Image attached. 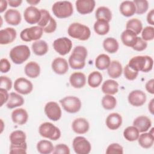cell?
Returning a JSON list of instances; mask_svg holds the SVG:
<instances>
[{"label":"cell","instance_id":"4","mask_svg":"<svg viewBox=\"0 0 154 154\" xmlns=\"http://www.w3.org/2000/svg\"><path fill=\"white\" fill-rule=\"evenodd\" d=\"M10 57L12 61L16 64H21L26 61L31 55L28 46L22 45L13 48L10 52Z\"/></svg>","mask_w":154,"mask_h":154},{"label":"cell","instance_id":"12","mask_svg":"<svg viewBox=\"0 0 154 154\" xmlns=\"http://www.w3.org/2000/svg\"><path fill=\"white\" fill-rule=\"evenodd\" d=\"M45 112L51 120L58 121L61 117V109L55 102H49L45 106Z\"/></svg>","mask_w":154,"mask_h":154},{"label":"cell","instance_id":"49","mask_svg":"<svg viewBox=\"0 0 154 154\" xmlns=\"http://www.w3.org/2000/svg\"><path fill=\"white\" fill-rule=\"evenodd\" d=\"M54 154H69L70 149L65 144H59L57 145L53 151Z\"/></svg>","mask_w":154,"mask_h":154},{"label":"cell","instance_id":"44","mask_svg":"<svg viewBox=\"0 0 154 154\" xmlns=\"http://www.w3.org/2000/svg\"><path fill=\"white\" fill-rule=\"evenodd\" d=\"M142 38L145 41L152 40L154 38V28L153 26H146L141 33Z\"/></svg>","mask_w":154,"mask_h":154},{"label":"cell","instance_id":"57","mask_svg":"<svg viewBox=\"0 0 154 154\" xmlns=\"http://www.w3.org/2000/svg\"><path fill=\"white\" fill-rule=\"evenodd\" d=\"M149 110L150 112L152 114H153V111H154V99H152L150 102L149 103V106H148Z\"/></svg>","mask_w":154,"mask_h":154},{"label":"cell","instance_id":"17","mask_svg":"<svg viewBox=\"0 0 154 154\" xmlns=\"http://www.w3.org/2000/svg\"><path fill=\"white\" fill-rule=\"evenodd\" d=\"M16 31L13 28L8 27L0 31L1 45H7L12 43L16 38Z\"/></svg>","mask_w":154,"mask_h":154},{"label":"cell","instance_id":"19","mask_svg":"<svg viewBox=\"0 0 154 154\" xmlns=\"http://www.w3.org/2000/svg\"><path fill=\"white\" fill-rule=\"evenodd\" d=\"M89 123L84 118H78L73 120L72 128L73 131L78 134H84L89 129Z\"/></svg>","mask_w":154,"mask_h":154},{"label":"cell","instance_id":"55","mask_svg":"<svg viewBox=\"0 0 154 154\" xmlns=\"http://www.w3.org/2000/svg\"><path fill=\"white\" fill-rule=\"evenodd\" d=\"M22 2V0H9L8 1V4L13 7H17L19 6Z\"/></svg>","mask_w":154,"mask_h":154},{"label":"cell","instance_id":"11","mask_svg":"<svg viewBox=\"0 0 154 154\" xmlns=\"http://www.w3.org/2000/svg\"><path fill=\"white\" fill-rule=\"evenodd\" d=\"M53 47L55 51L60 55H65L71 51L72 43L67 37H60L54 40Z\"/></svg>","mask_w":154,"mask_h":154},{"label":"cell","instance_id":"21","mask_svg":"<svg viewBox=\"0 0 154 154\" xmlns=\"http://www.w3.org/2000/svg\"><path fill=\"white\" fill-rule=\"evenodd\" d=\"M69 81L70 85L73 87L75 88H80L85 85L86 83V76L81 72H74L71 74Z\"/></svg>","mask_w":154,"mask_h":154},{"label":"cell","instance_id":"24","mask_svg":"<svg viewBox=\"0 0 154 154\" xmlns=\"http://www.w3.org/2000/svg\"><path fill=\"white\" fill-rule=\"evenodd\" d=\"M11 119L14 123L22 125L26 123L28 119V114L25 109L17 108L12 112Z\"/></svg>","mask_w":154,"mask_h":154},{"label":"cell","instance_id":"43","mask_svg":"<svg viewBox=\"0 0 154 154\" xmlns=\"http://www.w3.org/2000/svg\"><path fill=\"white\" fill-rule=\"evenodd\" d=\"M134 3L135 5L136 11L138 14H142L146 13L149 8V3L146 0H134Z\"/></svg>","mask_w":154,"mask_h":154},{"label":"cell","instance_id":"34","mask_svg":"<svg viewBox=\"0 0 154 154\" xmlns=\"http://www.w3.org/2000/svg\"><path fill=\"white\" fill-rule=\"evenodd\" d=\"M9 138L11 144L14 145H20L26 143V135L24 132L20 130H16L11 132Z\"/></svg>","mask_w":154,"mask_h":154},{"label":"cell","instance_id":"46","mask_svg":"<svg viewBox=\"0 0 154 154\" xmlns=\"http://www.w3.org/2000/svg\"><path fill=\"white\" fill-rule=\"evenodd\" d=\"M27 145L26 143H25L20 145H14L11 144L10 147V153H26Z\"/></svg>","mask_w":154,"mask_h":154},{"label":"cell","instance_id":"42","mask_svg":"<svg viewBox=\"0 0 154 154\" xmlns=\"http://www.w3.org/2000/svg\"><path fill=\"white\" fill-rule=\"evenodd\" d=\"M116 99L110 94H106L102 99V106L107 110L114 109L116 106Z\"/></svg>","mask_w":154,"mask_h":154},{"label":"cell","instance_id":"2","mask_svg":"<svg viewBox=\"0 0 154 154\" xmlns=\"http://www.w3.org/2000/svg\"><path fill=\"white\" fill-rule=\"evenodd\" d=\"M153 60L148 55L135 56L129 61L128 66L133 70L139 72H148L152 69Z\"/></svg>","mask_w":154,"mask_h":154},{"label":"cell","instance_id":"31","mask_svg":"<svg viewBox=\"0 0 154 154\" xmlns=\"http://www.w3.org/2000/svg\"><path fill=\"white\" fill-rule=\"evenodd\" d=\"M32 49L35 55L42 56L48 52V45L45 41L43 40H38L32 43Z\"/></svg>","mask_w":154,"mask_h":154},{"label":"cell","instance_id":"40","mask_svg":"<svg viewBox=\"0 0 154 154\" xmlns=\"http://www.w3.org/2000/svg\"><path fill=\"white\" fill-rule=\"evenodd\" d=\"M127 29H130L135 33L136 35L139 34L143 29V25L141 20L138 19L133 18L129 20L126 25Z\"/></svg>","mask_w":154,"mask_h":154},{"label":"cell","instance_id":"51","mask_svg":"<svg viewBox=\"0 0 154 154\" xmlns=\"http://www.w3.org/2000/svg\"><path fill=\"white\" fill-rule=\"evenodd\" d=\"M11 64L6 58H2L0 61V70L2 73H7L10 70Z\"/></svg>","mask_w":154,"mask_h":154},{"label":"cell","instance_id":"27","mask_svg":"<svg viewBox=\"0 0 154 154\" xmlns=\"http://www.w3.org/2000/svg\"><path fill=\"white\" fill-rule=\"evenodd\" d=\"M120 11L122 15L126 17L133 16L136 11L135 5L133 1H125L120 5Z\"/></svg>","mask_w":154,"mask_h":154},{"label":"cell","instance_id":"15","mask_svg":"<svg viewBox=\"0 0 154 154\" xmlns=\"http://www.w3.org/2000/svg\"><path fill=\"white\" fill-rule=\"evenodd\" d=\"M128 101L134 106H140L146 102V95L143 91L135 90L129 94Z\"/></svg>","mask_w":154,"mask_h":154},{"label":"cell","instance_id":"7","mask_svg":"<svg viewBox=\"0 0 154 154\" xmlns=\"http://www.w3.org/2000/svg\"><path fill=\"white\" fill-rule=\"evenodd\" d=\"M38 132L42 137L52 140H57L61 136V132L58 128L50 122H45L40 125Z\"/></svg>","mask_w":154,"mask_h":154},{"label":"cell","instance_id":"29","mask_svg":"<svg viewBox=\"0 0 154 154\" xmlns=\"http://www.w3.org/2000/svg\"><path fill=\"white\" fill-rule=\"evenodd\" d=\"M119 84L114 80L108 79L105 81L102 86V91L106 94L113 95L118 92Z\"/></svg>","mask_w":154,"mask_h":154},{"label":"cell","instance_id":"25","mask_svg":"<svg viewBox=\"0 0 154 154\" xmlns=\"http://www.w3.org/2000/svg\"><path fill=\"white\" fill-rule=\"evenodd\" d=\"M153 128H152L151 131L149 133H144L139 135L138 138L140 146L144 149H149L151 147L154 142Z\"/></svg>","mask_w":154,"mask_h":154},{"label":"cell","instance_id":"58","mask_svg":"<svg viewBox=\"0 0 154 154\" xmlns=\"http://www.w3.org/2000/svg\"><path fill=\"white\" fill-rule=\"evenodd\" d=\"M26 2H27L28 4H31V5H36L37 4H38V3L40 2V1H39V0H29V1L27 0Z\"/></svg>","mask_w":154,"mask_h":154},{"label":"cell","instance_id":"5","mask_svg":"<svg viewBox=\"0 0 154 154\" xmlns=\"http://www.w3.org/2000/svg\"><path fill=\"white\" fill-rule=\"evenodd\" d=\"M52 10L54 14L57 17L60 19L69 17L73 12L72 3L67 1H57L55 2L52 7Z\"/></svg>","mask_w":154,"mask_h":154},{"label":"cell","instance_id":"3","mask_svg":"<svg viewBox=\"0 0 154 154\" xmlns=\"http://www.w3.org/2000/svg\"><path fill=\"white\" fill-rule=\"evenodd\" d=\"M67 32L71 37L82 41L88 40L91 35L90 29L87 26L77 22L70 24Z\"/></svg>","mask_w":154,"mask_h":154},{"label":"cell","instance_id":"56","mask_svg":"<svg viewBox=\"0 0 154 154\" xmlns=\"http://www.w3.org/2000/svg\"><path fill=\"white\" fill-rule=\"evenodd\" d=\"M7 7V1L1 0L0 1V13H2Z\"/></svg>","mask_w":154,"mask_h":154},{"label":"cell","instance_id":"52","mask_svg":"<svg viewBox=\"0 0 154 154\" xmlns=\"http://www.w3.org/2000/svg\"><path fill=\"white\" fill-rule=\"evenodd\" d=\"M9 99V94L7 92V90L4 88H0V101H1V106L3 105L6 102L8 101Z\"/></svg>","mask_w":154,"mask_h":154},{"label":"cell","instance_id":"39","mask_svg":"<svg viewBox=\"0 0 154 154\" xmlns=\"http://www.w3.org/2000/svg\"><path fill=\"white\" fill-rule=\"evenodd\" d=\"M95 16L97 20L103 19L109 22L112 19V13L108 7H100L97 8Z\"/></svg>","mask_w":154,"mask_h":154},{"label":"cell","instance_id":"1","mask_svg":"<svg viewBox=\"0 0 154 154\" xmlns=\"http://www.w3.org/2000/svg\"><path fill=\"white\" fill-rule=\"evenodd\" d=\"M87 57V50L84 46H76L69 58L70 66L73 69H82L85 66Z\"/></svg>","mask_w":154,"mask_h":154},{"label":"cell","instance_id":"48","mask_svg":"<svg viewBox=\"0 0 154 154\" xmlns=\"http://www.w3.org/2000/svg\"><path fill=\"white\" fill-rule=\"evenodd\" d=\"M12 81L10 78L7 76H1L0 78V87L8 91L11 88Z\"/></svg>","mask_w":154,"mask_h":154},{"label":"cell","instance_id":"28","mask_svg":"<svg viewBox=\"0 0 154 154\" xmlns=\"http://www.w3.org/2000/svg\"><path fill=\"white\" fill-rule=\"evenodd\" d=\"M25 73L31 78H35L40 73V66L35 61H30L25 66Z\"/></svg>","mask_w":154,"mask_h":154},{"label":"cell","instance_id":"33","mask_svg":"<svg viewBox=\"0 0 154 154\" xmlns=\"http://www.w3.org/2000/svg\"><path fill=\"white\" fill-rule=\"evenodd\" d=\"M94 30L98 35H105L109 31V22L103 19L97 20L94 24Z\"/></svg>","mask_w":154,"mask_h":154},{"label":"cell","instance_id":"35","mask_svg":"<svg viewBox=\"0 0 154 154\" xmlns=\"http://www.w3.org/2000/svg\"><path fill=\"white\" fill-rule=\"evenodd\" d=\"M103 46L106 52L110 54H113L117 51L119 45L116 38L113 37H108L103 40Z\"/></svg>","mask_w":154,"mask_h":154},{"label":"cell","instance_id":"8","mask_svg":"<svg viewBox=\"0 0 154 154\" xmlns=\"http://www.w3.org/2000/svg\"><path fill=\"white\" fill-rule=\"evenodd\" d=\"M60 102L64 109L69 113H76L81 108L80 99L75 96H67L60 100Z\"/></svg>","mask_w":154,"mask_h":154},{"label":"cell","instance_id":"54","mask_svg":"<svg viewBox=\"0 0 154 154\" xmlns=\"http://www.w3.org/2000/svg\"><path fill=\"white\" fill-rule=\"evenodd\" d=\"M147 22L152 25H154V10L152 9L147 15Z\"/></svg>","mask_w":154,"mask_h":154},{"label":"cell","instance_id":"18","mask_svg":"<svg viewBox=\"0 0 154 154\" xmlns=\"http://www.w3.org/2000/svg\"><path fill=\"white\" fill-rule=\"evenodd\" d=\"M51 66L54 72L58 75L65 74L69 69L67 61L64 58L61 57L55 58L52 63Z\"/></svg>","mask_w":154,"mask_h":154},{"label":"cell","instance_id":"10","mask_svg":"<svg viewBox=\"0 0 154 154\" xmlns=\"http://www.w3.org/2000/svg\"><path fill=\"white\" fill-rule=\"evenodd\" d=\"M73 148L77 154H88L91 151L90 142L83 137H76L73 141Z\"/></svg>","mask_w":154,"mask_h":154},{"label":"cell","instance_id":"22","mask_svg":"<svg viewBox=\"0 0 154 154\" xmlns=\"http://www.w3.org/2000/svg\"><path fill=\"white\" fill-rule=\"evenodd\" d=\"M6 22L11 25H17L21 22V15L20 12L15 9L8 10L4 14Z\"/></svg>","mask_w":154,"mask_h":154},{"label":"cell","instance_id":"14","mask_svg":"<svg viewBox=\"0 0 154 154\" xmlns=\"http://www.w3.org/2000/svg\"><path fill=\"white\" fill-rule=\"evenodd\" d=\"M25 21L29 24L38 23L41 17L40 10L34 6L27 7L23 13Z\"/></svg>","mask_w":154,"mask_h":154},{"label":"cell","instance_id":"37","mask_svg":"<svg viewBox=\"0 0 154 154\" xmlns=\"http://www.w3.org/2000/svg\"><path fill=\"white\" fill-rule=\"evenodd\" d=\"M37 149L42 154H49L53 152L54 147L51 141L43 140L38 142Z\"/></svg>","mask_w":154,"mask_h":154},{"label":"cell","instance_id":"36","mask_svg":"<svg viewBox=\"0 0 154 154\" xmlns=\"http://www.w3.org/2000/svg\"><path fill=\"white\" fill-rule=\"evenodd\" d=\"M111 63L109 57L104 54L99 55L95 60V66L99 70H105L108 69Z\"/></svg>","mask_w":154,"mask_h":154},{"label":"cell","instance_id":"38","mask_svg":"<svg viewBox=\"0 0 154 154\" xmlns=\"http://www.w3.org/2000/svg\"><path fill=\"white\" fill-rule=\"evenodd\" d=\"M140 132L134 126L127 127L123 131V136L125 138L129 141H134L138 140Z\"/></svg>","mask_w":154,"mask_h":154},{"label":"cell","instance_id":"45","mask_svg":"<svg viewBox=\"0 0 154 154\" xmlns=\"http://www.w3.org/2000/svg\"><path fill=\"white\" fill-rule=\"evenodd\" d=\"M106 153L107 154H122L123 153V147L118 143H112L108 146L106 149Z\"/></svg>","mask_w":154,"mask_h":154},{"label":"cell","instance_id":"9","mask_svg":"<svg viewBox=\"0 0 154 154\" xmlns=\"http://www.w3.org/2000/svg\"><path fill=\"white\" fill-rule=\"evenodd\" d=\"M43 30L38 26H34L22 30L20 34V38L24 42L38 40L43 35Z\"/></svg>","mask_w":154,"mask_h":154},{"label":"cell","instance_id":"50","mask_svg":"<svg viewBox=\"0 0 154 154\" xmlns=\"http://www.w3.org/2000/svg\"><path fill=\"white\" fill-rule=\"evenodd\" d=\"M147 46V43L146 41L144 40L142 38L137 37V42L135 44V45L132 47L133 49L137 51H142L144 50Z\"/></svg>","mask_w":154,"mask_h":154},{"label":"cell","instance_id":"30","mask_svg":"<svg viewBox=\"0 0 154 154\" xmlns=\"http://www.w3.org/2000/svg\"><path fill=\"white\" fill-rule=\"evenodd\" d=\"M122 66L120 63L116 60H113L110 63L108 67V73L112 78H117L122 73Z\"/></svg>","mask_w":154,"mask_h":154},{"label":"cell","instance_id":"53","mask_svg":"<svg viewBox=\"0 0 154 154\" xmlns=\"http://www.w3.org/2000/svg\"><path fill=\"white\" fill-rule=\"evenodd\" d=\"M153 83H154V79H151L150 80L148 81L147 82V83L146 84V90L151 93V94H153L154 93V90H153Z\"/></svg>","mask_w":154,"mask_h":154},{"label":"cell","instance_id":"13","mask_svg":"<svg viewBox=\"0 0 154 154\" xmlns=\"http://www.w3.org/2000/svg\"><path fill=\"white\" fill-rule=\"evenodd\" d=\"M14 88L17 92L22 94H28L32 91L33 85L31 82L27 79L19 78L14 81Z\"/></svg>","mask_w":154,"mask_h":154},{"label":"cell","instance_id":"16","mask_svg":"<svg viewBox=\"0 0 154 154\" xmlns=\"http://www.w3.org/2000/svg\"><path fill=\"white\" fill-rule=\"evenodd\" d=\"M94 0H78L76 1L77 11L81 14H86L92 12L95 7Z\"/></svg>","mask_w":154,"mask_h":154},{"label":"cell","instance_id":"23","mask_svg":"<svg viewBox=\"0 0 154 154\" xmlns=\"http://www.w3.org/2000/svg\"><path fill=\"white\" fill-rule=\"evenodd\" d=\"M122 123V117L117 112L111 113L106 119V125L111 130L117 129L121 126Z\"/></svg>","mask_w":154,"mask_h":154},{"label":"cell","instance_id":"6","mask_svg":"<svg viewBox=\"0 0 154 154\" xmlns=\"http://www.w3.org/2000/svg\"><path fill=\"white\" fill-rule=\"evenodd\" d=\"M41 17L38 22V26L41 27L43 31L46 33H52L57 28V22L55 20L51 17L49 12L45 9H41Z\"/></svg>","mask_w":154,"mask_h":154},{"label":"cell","instance_id":"20","mask_svg":"<svg viewBox=\"0 0 154 154\" xmlns=\"http://www.w3.org/2000/svg\"><path fill=\"white\" fill-rule=\"evenodd\" d=\"M133 125L136 127L140 132H144L151 127L152 122L150 119L144 116L137 117L133 122Z\"/></svg>","mask_w":154,"mask_h":154},{"label":"cell","instance_id":"26","mask_svg":"<svg viewBox=\"0 0 154 154\" xmlns=\"http://www.w3.org/2000/svg\"><path fill=\"white\" fill-rule=\"evenodd\" d=\"M121 40L125 46L132 48L137 42V36L132 31L126 29L122 33Z\"/></svg>","mask_w":154,"mask_h":154},{"label":"cell","instance_id":"41","mask_svg":"<svg viewBox=\"0 0 154 154\" xmlns=\"http://www.w3.org/2000/svg\"><path fill=\"white\" fill-rule=\"evenodd\" d=\"M103 78L102 74L97 71L91 72L88 77V84L92 88H96L100 85Z\"/></svg>","mask_w":154,"mask_h":154},{"label":"cell","instance_id":"32","mask_svg":"<svg viewBox=\"0 0 154 154\" xmlns=\"http://www.w3.org/2000/svg\"><path fill=\"white\" fill-rule=\"evenodd\" d=\"M24 103V99L20 95L12 92L9 94V99L7 101V107L9 109L22 106Z\"/></svg>","mask_w":154,"mask_h":154},{"label":"cell","instance_id":"47","mask_svg":"<svg viewBox=\"0 0 154 154\" xmlns=\"http://www.w3.org/2000/svg\"><path fill=\"white\" fill-rule=\"evenodd\" d=\"M123 73L125 78L128 80H134L138 76V72H137L133 69H132L128 64H127L123 70Z\"/></svg>","mask_w":154,"mask_h":154}]
</instances>
